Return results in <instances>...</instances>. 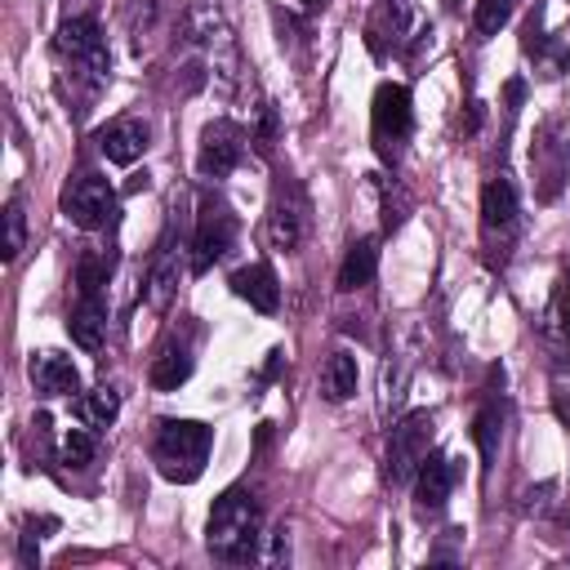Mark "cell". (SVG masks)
<instances>
[{
  "mask_svg": "<svg viewBox=\"0 0 570 570\" xmlns=\"http://www.w3.org/2000/svg\"><path fill=\"white\" fill-rule=\"evenodd\" d=\"M432 428H436L432 410H410L405 419H396V423L387 428L383 476H387L392 485H405V481H414L419 463L432 454Z\"/></svg>",
  "mask_w": 570,
  "mask_h": 570,
  "instance_id": "3957f363",
  "label": "cell"
},
{
  "mask_svg": "<svg viewBox=\"0 0 570 570\" xmlns=\"http://www.w3.org/2000/svg\"><path fill=\"white\" fill-rule=\"evenodd\" d=\"M410 36H419V31H414V9L401 4V0L379 4L374 18H370V27H365V40H370V49H374L379 58L401 53V49L410 45Z\"/></svg>",
  "mask_w": 570,
  "mask_h": 570,
  "instance_id": "8fae6325",
  "label": "cell"
},
{
  "mask_svg": "<svg viewBox=\"0 0 570 570\" xmlns=\"http://www.w3.org/2000/svg\"><path fill=\"white\" fill-rule=\"evenodd\" d=\"M517 223V187L508 178H490L481 187V227L485 232H508Z\"/></svg>",
  "mask_w": 570,
  "mask_h": 570,
  "instance_id": "ac0fdd59",
  "label": "cell"
},
{
  "mask_svg": "<svg viewBox=\"0 0 570 570\" xmlns=\"http://www.w3.org/2000/svg\"><path fill=\"white\" fill-rule=\"evenodd\" d=\"M374 272H379V240L374 236H361V240H352V249L338 263V289L352 294V289L370 285Z\"/></svg>",
  "mask_w": 570,
  "mask_h": 570,
  "instance_id": "d6986e66",
  "label": "cell"
},
{
  "mask_svg": "<svg viewBox=\"0 0 570 570\" xmlns=\"http://www.w3.org/2000/svg\"><path fill=\"white\" fill-rule=\"evenodd\" d=\"M236 245V214L227 200L205 196L200 214H196V236H191V272H209L227 249Z\"/></svg>",
  "mask_w": 570,
  "mask_h": 570,
  "instance_id": "8992f818",
  "label": "cell"
},
{
  "mask_svg": "<svg viewBox=\"0 0 570 570\" xmlns=\"http://www.w3.org/2000/svg\"><path fill=\"white\" fill-rule=\"evenodd\" d=\"M552 307H557V321H561V334L570 338V272L557 281V298H552Z\"/></svg>",
  "mask_w": 570,
  "mask_h": 570,
  "instance_id": "1f68e13d",
  "label": "cell"
},
{
  "mask_svg": "<svg viewBox=\"0 0 570 570\" xmlns=\"http://www.w3.org/2000/svg\"><path fill=\"white\" fill-rule=\"evenodd\" d=\"M76 414H80V423H89V428H107L116 414H120V392L116 387H89V392H80L76 396Z\"/></svg>",
  "mask_w": 570,
  "mask_h": 570,
  "instance_id": "7402d4cb",
  "label": "cell"
},
{
  "mask_svg": "<svg viewBox=\"0 0 570 570\" xmlns=\"http://www.w3.org/2000/svg\"><path fill=\"white\" fill-rule=\"evenodd\" d=\"M454 476H459V468H454L450 454H428L419 463V472H414V503H419V512H441L450 490H454Z\"/></svg>",
  "mask_w": 570,
  "mask_h": 570,
  "instance_id": "4fadbf2b",
  "label": "cell"
},
{
  "mask_svg": "<svg viewBox=\"0 0 570 570\" xmlns=\"http://www.w3.org/2000/svg\"><path fill=\"white\" fill-rule=\"evenodd\" d=\"M94 454H98V441H94V432H85V428H71V432L62 436V463H67V468H89V463H94Z\"/></svg>",
  "mask_w": 570,
  "mask_h": 570,
  "instance_id": "83f0119b",
  "label": "cell"
},
{
  "mask_svg": "<svg viewBox=\"0 0 570 570\" xmlns=\"http://www.w3.org/2000/svg\"><path fill=\"white\" fill-rule=\"evenodd\" d=\"M530 165H534V178H539V200H552L561 191V183H566V169H570V142L561 138V125L557 120H548L534 134Z\"/></svg>",
  "mask_w": 570,
  "mask_h": 570,
  "instance_id": "9c48e42d",
  "label": "cell"
},
{
  "mask_svg": "<svg viewBox=\"0 0 570 570\" xmlns=\"http://www.w3.org/2000/svg\"><path fill=\"white\" fill-rule=\"evenodd\" d=\"M512 9H517V0H476V18H472L476 36H499L508 27Z\"/></svg>",
  "mask_w": 570,
  "mask_h": 570,
  "instance_id": "4316f807",
  "label": "cell"
},
{
  "mask_svg": "<svg viewBox=\"0 0 570 570\" xmlns=\"http://www.w3.org/2000/svg\"><path fill=\"white\" fill-rule=\"evenodd\" d=\"M147 120H138V116H120V120H107L98 134H94V142H98V151L111 160V165H134L142 151H147Z\"/></svg>",
  "mask_w": 570,
  "mask_h": 570,
  "instance_id": "7c38bea8",
  "label": "cell"
},
{
  "mask_svg": "<svg viewBox=\"0 0 570 570\" xmlns=\"http://www.w3.org/2000/svg\"><path fill=\"white\" fill-rule=\"evenodd\" d=\"M370 125H374V147H379V156H383V160H396V156H401V142H405V138H410V129H414L410 89H405V85L383 80V85L374 89Z\"/></svg>",
  "mask_w": 570,
  "mask_h": 570,
  "instance_id": "5b68a950",
  "label": "cell"
},
{
  "mask_svg": "<svg viewBox=\"0 0 570 570\" xmlns=\"http://www.w3.org/2000/svg\"><path fill=\"white\" fill-rule=\"evenodd\" d=\"M107 276H111V258H102L94 249H85L76 258V294H102Z\"/></svg>",
  "mask_w": 570,
  "mask_h": 570,
  "instance_id": "cb8c5ba5",
  "label": "cell"
},
{
  "mask_svg": "<svg viewBox=\"0 0 570 570\" xmlns=\"http://www.w3.org/2000/svg\"><path fill=\"white\" fill-rule=\"evenodd\" d=\"M174 289H178V258L174 254H160L156 267H151V276H147V303L156 312H165L169 298H174Z\"/></svg>",
  "mask_w": 570,
  "mask_h": 570,
  "instance_id": "603a6c76",
  "label": "cell"
},
{
  "mask_svg": "<svg viewBox=\"0 0 570 570\" xmlns=\"http://www.w3.org/2000/svg\"><path fill=\"white\" fill-rule=\"evenodd\" d=\"M67 334L76 347L98 352L107 343V298L102 294H76V307L67 316Z\"/></svg>",
  "mask_w": 570,
  "mask_h": 570,
  "instance_id": "5bb4252c",
  "label": "cell"
},
{
  "mask_svg": "<svg viewBox=\"0 0 570 570\" xmlns=\"http://www.w3.org/2000/svg\"><path fill=\"white\" fill-rule=\"evenodd\" d=\"M240 160H245V129H240L236 120H227V116L209 120V125L200 129L196 169H200L205 178H227Z\"/></svg>",
  "mask_w": 570,
  "mask_h": 570,
  "instance_id": "ba28073f",
  "label": "cell"
},
{
  "mask_svg": "<svg viewBox=\"0 0 570 570\" xmlns=\"http://www.w3.org/2000/svg\"><path fill=\"white\" fill-rule=\"evenodd\" d=\"M53 49H58L76 71H85L94 85H107V76H111V53H107V40H102L98 18H89V13L67 18V22L58 27V36H53Z\"/></svg>",
  "mask_w": 570,
  "mask_h": 570,
  "instance_id": "277c9868",
  "label": "cell"
},
{
  "mask_svg": "<svg viewBox=\"0 0 570 570\" xmlns=\"http://www.w3.org/2000/svg\"><path fill=\"white\" fill-rule=\"evenodd\" d=\"M62 214L85 227V232H98L116 218V187L102 178V174H80L62 187Z\"/></svg>",
  "mask_w": 570,
  "mask_h": 570,
  "instance_id": "52a82bcc",
  "label": "cell"
},
{
  "mask_svg": "<svg viewBox=\"0 0 570 570\" xmlns=\"http://www.w3.org/2000/svg\"><path fill=\"white\" fill-rule=\"evenodd\" d=\"M298 4H303V9H321L325 0H298Z\"/></svg>",
  "mask_w": 570,
  "mask_h": 570,
  "instance_id": "d6a6232c",
  "label": "cell"
},
{
  "mask_svg": "<svg viewBox=\"0 0 570 570\" xmlns=\"http://www.w3.org/2000/svg\"><path fill=\"white\" fill-rule=\"evenodd\" d=\"M209 428L196 423V419H160L156 428V441H151V459H156V472L165 481H178V485H191L200 472H205V459H209Z\"/></svg>",
  "mask_w": 570,
  "mask_h": 570,
  "instance_id": "7a4b0ae2",
  "label": "cell"
},
{
  "mask_svg": "<svg viewBox=\"0 0 570 570\" xmlns=\"http://www.w3.org/2000/svg\"><path fill=\"white\" fill-rule=\"evenodd\" d=\"M321 392L325 401H347L356 392V356L352 352H330L325 365H321Z\"/></svg>",
  "mask_w": 570,
  "mask_h": 570,
  "instance_id": "ffe728a7",
  "label": "cell"
},
{
  "mask_svg": "<svg viewBox=\"0 0 570 570\" xmlns=\"http://www.w3.org/2000/svg\"><path fill=\"white\" fill-rule=\"evenodd\" d=\"M125 22L134 36H147L156 22V0H125Z\"/></svg>",
  "mask_w": 570,
  "mask_h": 570,
  "instance_id": "f1b7e54d",
  "label": "cell"
},
{
  "mask_svg": "<svg viewBox=\"0 0 570 570\" xmlns=\"http://www.w3.org/2000/svg\"><path fill=\"white\" fill-rule=\"evenodd\" d=\"M374 187H379V205H383V232H396V227L405 223L410 200H405V191H401L392 178H379Z\"/></svg>",
  "mask_w": 570,
  "mask_h": 570,
  "instance_id": "484cf974",
  "label": "cell"
},
{
  "mask_svg": "<svg viewBox=\"0 0 570 570\" xmlns=\"http://www.w3.org/2000/svg\"><path fill=\"white\" fill-rule=\"evenodd\" d=\"M232 294L245 298L254 312H276L281 307V285H276V272L267 263H245L232 272Z\"/></svg>",
  "mask_w": 570,
  "mask_h": 570,
  "instance_id": "9a60e30c",
  "label": "cell"
},
{
  "mask_svg": "<svg viewBox=\"0 0 570 570\" xmlns=\"http://www.w3.org/2000/svg\"><path fill=\"white\" fill-rule=\"evenodd\" d=\"M147 379H151L156 392H178V387L191 379V347H187L183 338H169V343L151 356Z\"/></svg>",
  "mask_w": 570,
  "mask_h": 570,
  "instance_id": "e0dca14e",
  "label": "cell"
},
{
  "mask_svg": "<svg viewBox=\"0 0 570 570\" xmlns=\"http://www.w3.org/2000/svg\"><path fill=\"white\" fill-rule=\"evenodd\" d=\"M258 561H267V566H285V561H289V530H285V525L267 534V552H263Z\"/></svg>",
  "mask_w": 570,
  "mask_h": 570,
  "instance_id": "f546056e",
  "label": "cell"
},
{
  "mask_svg": "<svg viewBox=\"0 0 570 570\" xmlns=\"http://www.w3.org/2000/svg\"><path fill=\"white\" fill-rule=\"evenodd\" d=\"M22 245H27V214H22V200L9 196V205H4V263H13L22 254Z\"/></svg>",
  "mask_w": 570,
  "mask_h": 570,
  "instance_id": "d4e9b609",
  "label": "cell"
},
{
  "mask_svg": "<svg viewBox=\"0 0 570 570\" xmlns=\"http://www.w3.org/2000/svg\"><path fill=\"white\" fill-rule=\"evenodd\" d=\"M263 512L254 503V494L245 490H227L214 499L209 508V521H205V543L218 561H232V566H245V561H258V543H263Z\"/></svg>",
  "mask_w": 570,
  "mask_h": 570,
  "instance_id": "6da1fadb",
  "label": "cell"
},
{
  "mask_svg": "<svg viewBox=\"0 0 570 570\" xmlns=\"http://www.w3.org/2000/svg\"><path fill=\"white\" fill-rule=\"evenodd\" d=\"M303 236H307V200L294 183H281L272 196V209H267V240L281 254H289L303 245Z\"/></svg>",
  "mask_w": 570,
  "mask_h": 570,
  "instance_id": "30bf717a",
  "label": "cell"
},
{
  "mask_svg": "<svg viewBox=\"0 0 570 570\" xmlns=\"http://www.w3.org/2000/svg\"><path fill=\"white\" fill-rule=\"evenodd\" d=\"M472 441H476V450H481V468L490 472V463H494V454H499V441H503V405H499V401H485V405L476 410V419H472Z\"/></svg>",
  "mask_w": 570,
  "mask_h": 570,
  "instance_id": "44dd1931",
  "label": "cell"
},
{
  "mask_svg": "<svg viewBox=\"0 0 570 570\" xmlns=\"http://www.w3.org/2000/svg\"><path fill=\"white\" fill-rule=\"evenodd\" d=\"M31 383L40 396H71V392H80V370L58 352H36L31 356Z\"/></svg>",
  "mask_w": 570,
  "mask_h": 570,
  "instance_id": "2e32d148",
  "label": "cell"
},
{
  "mask_svg": "<svg viewBox=\"0 0 570 570\" xmlns=\"http://www.w3.org/2000/svg\"><path fill=\"white\" fill-rule=\"evenodd\" d=\"M552 410H557V419L570 428V374H557V379H552Z\"/></svg>",
  "mask_w": 570,
  "mask_h": 570,
  "instance_id": "4dcf8cb0",
  "label": "cell"
}]
</instances>
